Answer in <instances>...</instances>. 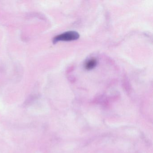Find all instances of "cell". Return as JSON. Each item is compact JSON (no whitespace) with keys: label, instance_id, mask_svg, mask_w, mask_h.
Listing matches in <instances>:
<instances>
[{"label":"cell","instance_id":"obj_2","mask_svg":"<svg viewBox=\"0 0 153 153\" xmlns=\"http://www.w3.org/2000/svg\"><path fill=\"white\" fill-rule=\"evenodd\" d=\"M97 64V60L94 59H91L86 63L85 68L87 70H91L94 68Z\"/></svg>","mask_w":153,"mask_h":153},{"label":"cell","instance_id":"obj_1","mask_svg":"<svg viewBox=\"0 0 153 153\" xmlns=\"http://www.w3.org/2000/svg\"><path fill=\"white\" fill-rule=\"evenodd\" d=\"M79 37V35L75 31H69L55 36L53 39L54 43L59 41H72L77 40Z\"/></svg>","mask_w":153,"mask_h":153}]
</instances>
